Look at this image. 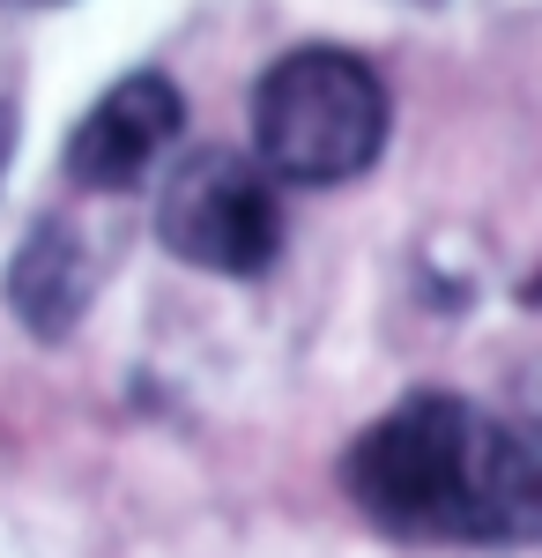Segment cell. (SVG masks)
<instances>
[{"mask_svg": "<svg viewBox=\"0 0 542 558\" xmlns=\"http://www.w3.org/2000/svg\"><path fill=\"white\" fill-rule=\"evenodd\" d=\"M342 492L379 536L402 544H542V447L513 417L423 387L349 439Z\"/></svg>", "mask_w": 542, "mask_h": 558, "instance_id": "cell-1", "label": "cell"}, {"mask_svg": "<svg viewBox=\"0 0 542 558\" xmlns=\"http://www.w3.org/2000/svg\"><path fill=\"white\" fill-rule=\"evenodd\" d=\"M394 105L372 60L342 45H297L252 89V157L283 186H342L372 172Z\"/></svg>", "mask_w": 542, "mask_h": 558, "instance_id": "cell-2", "label": "cell"}, {"mask_svg": "<svg viewBox=\"0 0 542 558\" xmlns=\"http://www.w3.org/2000/svg\"><path fill=\"white\" fill-rule=\"evenodd\" d=\"M283 179L246 149L178 157L157 194V239L201 276H260L283 254Z\"/></svg>", "mask_w": 542, "mask_h": 558, "instance_id": "cell-3", "label": "cell"}, {"mask_svg": "<svg viewBox=\"0 0 542 558\" xmlns=\"http://www.w3.org/2000/svg\"><path fill=\"white\" fill-rule=\"evenodd\" d=\"M186 134V97L171 75L134 68L89 105L67 134V186L83 194H134L164 172V157Z\"/></svg>", "mask_w": 542, "mask_h": 558, "instance_id": "cell-4", "label": "cell"}, {"mask_svg": "<svg viewBox=\"0 0 542 558\" xmlns=\"http://www.w3.org/2000/svg\"><path fill=\"white\" fill-rule=\"evenodd\" d=\"M97 283H104V260L89 246V231L75 216H38L23 231V246L8 260V313L38 336V343H67L83 328V313L97 305Z\"/></svg>", "mask_w": 542, "mask_h": 558, "instance_id": "cell-5", "label": "cell"}, {"mask_svg": "<svg viewBox=\"0 0 542 558\" xmlns=\"http://www.w3.org/2000/svg\"><path fill=\"white\" fill-rule=\"evenodd\" d=\"M513 425L535 432V447H542V365H528V380H520V395H513Z\"/></svg>", "mask_w": 542, "mask_h": 558, "instance_id": "cell-6", "label": "cell"}, {"mask_svg": "<svg viewBox=\"0 0 542 558\" xmlns=\"http://www.w3.org/2000/svg\"><path fill=\"white\" fill-rule=\"evenodd\" d=\"M15 134H23V120H15V105L0 97V179H8V165H15Z\"/></svg>", "mask_w": 542, "mask_h": 558, "instance_id": "cell-7", "label": "cell"}]
</instances>
